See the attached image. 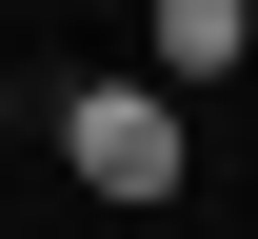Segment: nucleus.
<instances>
[{
    "label": "nucleus",
    "mask_w": 258,
    "mask_h": 239,
    "mask_svg": "<svg viewBox=\"0 0 258 239\" xmlns=\"http://www.w3.org/2000/svg\"><path fill=\"white\" fill-rule=\"evenodd\" d=\"M60 160H80V200H179V100L159 80H80L60 100Z\"/></svg>",
    "instance_id": "nucleus-1"
},
{
    "label": "nucleus",
    "mask_w": 258,
    "mask_h": 239,
    "mask_svg": "<svg viewBox=\"0 0 258 239\" xmlns=\"http://www.w3.org/2000/svg\"><path fill=\"white\" fill-rule=\"evenodd\" d=\"M238 60H258L238 0H159V100H179V80H238Z\"/></svg>",
    "instance_id": "nucleus-2"
}]
</instances>
